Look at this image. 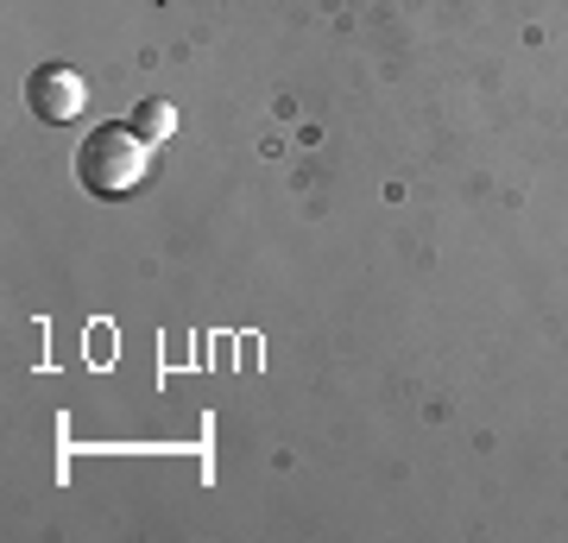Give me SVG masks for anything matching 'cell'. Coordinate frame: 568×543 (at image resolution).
Wrapping results in <instances>:
<instances>
[{
  "mask_svg": "<svg viewBox=\"0 0 568 543\" xmlns=\"http://www.w3.org/2000/svg\"><path fill=\"white\" fill-rule=\"evenodd\" d=\"M77 178H82L89 197H102V202L140 190V183L152 178V140H145L140 127H114V121L95 127L77 152Z\"/></svg>",
  "mask_w": 568,
  "mask_h": 543,
  "instance_id": "cell-1",
  "label": "cell"
},
{
  "mask_svg": "<svg viewBox=\"0 0 568 543\" xmlns=\"http://www.w3.org/2000/svg\"><path fill=\"white\" fill-rule=\"evenodd\" d=\"M26 101H32V114L44 127H70L89 108V82L70 70V63H39L32 82H26Z\"/></svg>",
  "mask_w": 568,
  "mask_h": 543,
  "instance_id": "cell-2",
  "label": "cell"
},
{
  "mask_svg": "<svg viewBox=\"0 0 568 543\" xmlns=\"http://www.w3.org/2000/svg\"><path fill=\"white\" fill-rule=\"evenodd\" d=\"M133 127H140L152 145H164L171 133H178V108L171 101H140V114H133Z\"/></svg>",
  "mask_w": 568,
  "mask_h": 543,
  "instance_id": "cell-3",
  "label": "cell"
}]
</instances>
